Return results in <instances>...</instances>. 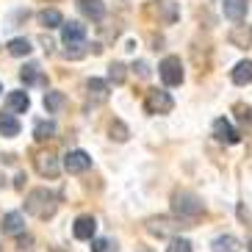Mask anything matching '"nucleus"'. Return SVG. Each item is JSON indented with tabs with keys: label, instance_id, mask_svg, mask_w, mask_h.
<instances>
[{
	"label": "nucleus",
	"instance_id": "1a4fd4ad",
	"mask_svg": "<svg viewBox=\"0 0 252 252\" xmlns=\"http://www.w3.org/2000/svg\"><path fill=\"white\" fill-rule=\"evenodd\" d=\"M94 233H97V219L92 214H83L75 219L72 224V236L78 241H94Z\"/></svg>",
	"mask_w": 252,
	"mask_h": 252
},
{
	"label": "nucleus",
	"instance_id": "dca6fc26",
	"mask_svg": "<svg viewBox=\"0 0 252 252\" xmlns=\"http://www.w3.org/2000/svg\"><path fill=\"white\" fill-rule=\"evenodd\" d=\"M89 50L97 56V53H103V47H100V45H86V42H72V45L64 47V53H61V56H64V59H69V61H78V59H83Z\"/></svg>",
	"mask_w": 252,
	"mask_h": 252
},
{
	"label": "nucleus",
	"instance_id": "e433bc0d",
	"mask_svg": "<svg viewBox=\"0 0 252 252\" xmlns=\"http://www.w3.org/2000/svg\"><path fill=\"white\" fill-rule=\"evenodd\" d=\"M3 186H6V178H3V172H0V189H3Z\"/></svg>",
	"mask_w": 252,
	"mask_h": 252
},
{
	"label": "nucleus",
	"instance_id": "58836bf2",
	"mask_svg": "<svg viewBox=\"0 0 252 252\" xmlns=\"http://www.w3.org/2000/svg\"><path fill=\"white\" fill-rule=\"evenodd\" d=\"M250 252H252V241H250Z\"/></svg>",
	"mask_w": 252,
	"mask_h": 252
},
{
	"label": "nucleus",
	"instance_id": "4468645a",
	"mask_svg": "<svg viewBox=\"0 0 252 252\" xmlns=\"http://www.w3.org/2000/svg\"><path fill=\"white\" fill-rule=\"evenodd\" d=\"M222 11L230 23H241L247 17V11H250V0H224Z\"/></svg>",
	"mask_w": 252,
	"mask_h": 252
},
{
	"label": "nucleus",
	"instance_id": "412c9836",
	"mask_svg": "<svg viewBox=\"0 0 252 252\" xmlns=\"http://www.w3.org/2000/svg\"><path fill=\"white\" fill-rule=\"evenodd\" d=\"M39 23H42V28L53 31V28H64V17H61L59 8H45V11H39Z\"/></svg>",
	"mask_w": 252,
	"mask_h": 252
},
{
	"label": "nucleus",
	"instance_id": "f03ea898",
	"mask_svg": "<svg viewBox=\"0 0 252 252\" xmlns=\"http://www.w3.org/2000/svg\"><path fill=\"white\" fill-rule=\"evenodd\" d=\"M25 211L36 219H50L59 211V194L50 189H31L25 197Z\"/></svg>",
	"mask_w": 252,
	"mask_h": 252
},
{
	"label": "nucleus",
	"instance_id": "6e6552de",
	"mask_svg": "<svg viewBox=\"0 0 252 252\" xmlns=\"http://www.w3.org/2000/svg\"><path fill=\"white\" fill-rule=\"evenodd\" d=\"M64 169L69 175H81V172L92 169V156L86 150H69L67 156H64Z\"/></svg>",
	"mask_w": 252,
	"mask_h": 252
},
{
	"label": "nucleus",
	"instance_id": "b1692460",
	"mask_svg": "<svg viewBox=\"0 0 252 252\" xmlns=\"http://www.w3.org/2000/svg\"><path fill=\"white\" fill-rule=\"evenodd\" d=\"M6 50L11 53L14 59H25V56H31V50H33V47H31V42H28L25 36H14V39L6 45Z\"/></svg>",
	"mask_w": 252,
	"mask_h": 252
},
{
	"label": "nucleus",
	"instance_id": "20e7f679",
	"mask_svg": "<svg viewBox=\"0 0 252 252\" xmlns=\"http://www.w3.org/2000/svg\"><path fill=\"white\" fill-rule=\"evenodd\" d=\"M172 108H175V100H172L169 92L150 89L147 94H144V111L153 114V117H158V114H169Z\"/></svg>",
	"mask_w": 252,
	"mask_h": 252
},
{
	"label": "nucleus",
	"instance_id": "4c0bfd02",
	"mask_svg": "<svg viewBox=\"0 0 252 252\" xmlns=\"http://www.w3.org/2000/svg\"><path fill=\"white\" fill-rule=\"evenodd\" d=\"M0 94H3V83H0Z\"/></svg>",
	"mask_w": 252,
	"mask_h": 252
},
{
	"label": "nucleus",
	"instance_id": "f257e3e1",
	"mask_svg": "<svg viewBox=\"0 0 252 252\" xmlns=\"http://www.w3.org/2000/svg\"><path fill=\"white\" fill-rule=\"evenodd\" d=\"M169 202H172V214L178 216L180 222H197V219L205 214V202H202L194 191H189V189L172 191Z\"/></svg>",
	"mask_w": 252,
	"mask_h": 252
},
{
	"label": "nucleus",
	"instance_id": "ddd939ff",
	"mask_svg": "<svg viewBox=\"0 0 252 252\" xmlns=\"http://www.w3.org/2000/svg\"><path fill=\"white\" fill-rule=\"evenodd\" d=\"M61 42H64V45H72V42H86V25L78 23V20L64 23V28H61Z\"/></svg>",
	"mask_w": 252,
	"mask_h": 252
},
{
	"label": "nucleus",
	"instance_id": "4be33fe9",
	"mask_svg": "<svg viewBox=\"0 0 252 252\" xmlns=\"http://www.w3.org/2000/svg\"><path fill=\"white\" fill-rule=\"evenodd\" d=\"M20 81L25 83V86H33V83H39V86H45V78L39 75V64L36 61H28L23 69H20Z\"/></svg>",
	"mask_w": 252,
	"mask_h": 252
},
{
	"label": "nucleus",
	"instance_id": "a878e982",
	"mask_svg": "<svg viewBox=\"0 0 252 252\" xmlns=\"http://www.w3.org/2000/svg\"><path fill=\"white\" fill-rule=\"evenodd\" d=\"M108 136L122 144V141L130 139V130H127V125L122 122V119H111V125H108Z\"/></svg>",
	"mask_w": 252,
	"mask_h": 252
},
{
	"label": "nucleus",
	"instance_id": "423d86ee",
	"mask_svg": "<svg viewBox=\"0 0 252 252\" xmlns=\"http://www.w3.org/2000/svg\"><path fill=\"white\" fill-rule=\"evenodd\" d=\"M33 169L42 175V178H59L61 172V161L56 153H50V150H39V153H33Z\"/></svg>",
	"mask_w": 252,
	"mask_h": 252
},
{
	"label": "nucleus",
	"instance_id": "ea45409f",
	"mask_svg": "<svg viewBox=\"0 0 252 252\" xmlns=\"http://www.w3.org/2000/svg\"><path fill=\"white\" fill-rule=\"evenodd\" d=\"M0 252H3V250H0Z\"/></svg>",
	"mask_w": 252,
	"mask_h": 252
},
{
	"label": "nucleus",
	"instance_id": "473e14b6",
	"mask_svg": "<svg viewBox=\"0 0 252 252\" xmlns=\"http://www.w3.org/2000/svg\"><path fill=\"white\" fill-rule=\"evenodd\" d=\"M31 244H33L31 236H17V247H20V250H31Z\"/></svg>",
	"mask_w": 252,
	"mask_h": 252
},
{
	"label": "nucleus",
	"instance_id": "bb28decb",
	"mask_svg": "<svg viewBox=\"0 0 252 252\" xmlns=\"http://www.w3.org/2000/svg\"><path fill=\"white\" fill-rule=\"evenodd\" d=\"M125 78H127V67L122 61H114L111 67H108V83L119 86V83H125Z\"/></svg>",
	"mask_w": 252,
	"mask_h": 252
},
{
	"label": "nucleus",
	"instance_id": "9b49d317",
	"mask_svg": "<svg viewBox=\"0 0 252 252\" xmlns=\"http://www.w3.org/2000/svg\"><path fill=\"white\" fill-rule=\"evenodd\" d=\"M0 230H3V236H23L25 216L20 214V211H8V214H3V219H0Z\"/></svg>",
	"mask_w": 252,
	"mask_h": 252
},
{
	"label": "nucleus",
	"instance_id": "c9c22d12",
	"mask_svg": "<svg viewBox=\"0 0 252 252\" xmlns=\"http://www.w3.org/2000/svg\"><path fill=\"white\" fill-rule=\"evenodd\" d=\"M136 252H153V250H150V247H139Z\"/></svg>",
	"mask_w": 252,
	"mask_h": 252
},
{
	"label": "nucleus",
	"instance_id": "2f4dec72",
	"mask_svg": "<svg viewBox=\"0 0 252 252\" xmlns=\"http://www.w3.org/2000/svg\"><path fill=\"white\" fill-rule=\"evenodd\" d=\"M133 72L139 75V78H150V64H147V61H136Z\"/></svg>",
	"mask_w": 252,
	"mask_h": 252
},
{
	"label": "nucleus",
	"instance_id": "0eeeda50",
	"mask_svg": "<svg viewBox=\"0 0 252 252\" xmlns=\"http://www.w3.org/2000/svg\"><path fill=\"white\" fill-rule=\"evenodd\" d=\"M108 94H111V83L108 81H103V78H89V81H86V103H89L92 108L103 105L105 100H108Z\"/></svg>",
	"mask_w": 252,
	"mask_h": 252
},
{
	"label": "nucleus",
	"instance_id": "2eb2a0df",
	"mask_svg": "<svg viewBox=\"0 0 252 252\" xmlns=\"http://www.w3.org/2000/svg\"><path fill=\"white\" fill-rule=\"evenodd\" d=\"M6 103H8V111H11V114H28V108H31V97H28V92L17 89V92H8Z\"/></svg>",
	"mask_w": 252,
	"mask_h": 252
},
{
	"label": "nucleus",
	"instance_id": "6ab92c4d",
	"mask_svg": "<svg viewBox=\"0 0 252 252\" xmlns=\"http://www.w3.org/2000/svg\"><path fill=\"white\" fill-rule=\"evenodd\" d=\"M227 39H230V45H236V47H241V50H247V47H250V42H252V28H250V25H236V28L227 33Z\"/></svg>",
	"mask_w": 252,
	"mask_h": 252
},
{
	"label": "nucleus",
	"instance_id": "5701e85b",
	"mask_svg": "<svg viewBox=\"0 0 252 252\" xmlns=\"http://www.w3.org/2000/svg\"><path fill=\"white\" fill-rule=\"evenodd\" d=\"M64 105H67V94H64V92L50 89V92L45 94V111H47V114H59Z\"/></svg>",
	"mask_w": 252,
	"mask_h": 252
},
{
	"label": "nucleus",
	"instance_id": "a211bd4d",
	"mask_svg": "<svg viewBox=\"0 0 252 252\" xmlns=\"http://www.w3.org/2000/svg\"><path fill=\"white\" fill-rule=\"evenodd\" d=\"M238 250H241V241H238L236 236H230V233L216 236L214 241H211V252H238Z\"/></svg>",
	"mask_w": 252,
	"mask_h": 252
},
{
	"label": "nucleus",
	"instance_id": "f704fd0d",
	"mask_svg": "<svg viewBox=\"0 0 252 252\" xmlns=\"http://www.w3.org/2000/svg\"><path fill=\"white\" fill-rule=\"evenodd\" d=\"M42 45H45V50H47V53L53 50V42H50V39H47V36H42Z\"/></svg>",
	"mask_w": 252,
	"mask_h": 252
},
{
	"label": "nucleus",
	"instance_id": "72a5a7b5",
	"mask_svg": "<svg viewBox=\"0 0 252 252\" xmlns=\"http://www.w3.org/2000/svg\"><path fill=\"white\" fill-rule=\"evenodd\" d=\"M25 180H28V178H25V172H20V175L14 178V186H17V189H23V186H25Z\"/></svg>",
	"mask_w": 252,
	"mask_h": 252
},
{
	"label": "nucleus",
	"instance_id": "aec40b11",
	"mask_svg": "<svg viewBox=\"0 0 252 252\" xmlns=\"http://www.w3.org/2000/svg\"><path fill=\"white\" fill-rule=\"evenodd\" d=\"M20 130H23V125H20V119L14 114L0 111V133L6 136V139H14V136H20Z\"/></svg>",
	"mask_w": 252,
	"mask_h": 252
},
{
	"label": "nucleus",
	"instance_id": "9d476101",
	"mask_svg": "<svg viewBox=\"0 0 252 252\" xmlns=\"http://www.w3.org/2000/svg\"><path fill=\"white\" fill-rule=\"evenodd\" d=\"M214 136L222 141V144H238V141H241V133H238L236 127H233V122L224 119V117L214 119Z\"/></svg>",
	"mask_w": 252,
	"mask_h": 252
},
{
	"label": "nucleus",
	"instance_id": "393cba45",
	"mask_svg": "<svg viewBox=\"0 0 252 252\" xmlns=\"http://www.w3.org/2000/svg\"><path fill=\"white\" fill-rule=\"evenodd\" d=\"M56 130H59V127H56L53 119H42V122L33 125V139H36V141H47V139L56 136Z\"/></svg>",
	"mask_w": 252,
	"mask_h": 252
},
{
	"label": "nucleus",
	"instance_id": "f3484780",
	"mask_svg": "<svg viewBox=\"0 0 252 252\" xmlns=\"http://www.w3.org/2000/svg\"><path fill=\"white\" fill-rule=\"evenodd\" d=\"M230 81L236 83V86H247V83H252V61L250 59L238 61L236 67L230 69Z\"/></svg>",
	"mask_w": 252,
	"mask_h": 252
},
{
	"label": "nucleus",
	"instance_id": "cd10ccee",
	"mask_svg": "<svg viewBox=\"0 0 252 252\" xmlns=\"http://www.w3.org/2000/svg\"><path fill=\"white\" fill-rule=\"evenodd\" d=\"M158 14H161L163 23H175L180 17V8H178V3H158Z\"/></svg>",
	"mask_w": 252,
	"mask_h": 252
},
{
	"label": "nucleus",
	"instance_id": "7ed1b4c3",
	"mask_svg": "<svg viewBox=\"0 0 252 252\" xmlns=\"http://www.w3.org/2000/svg\"><path fill=\"white\" fill-rule=\"evenodd\" d=\"M180 227H189L186 222H180L178 216H150V219H144V230H147L150 236L156 238H175L180 233Z\"/></svg>",
	"mask_w": 252,
	"mask_h": 252
},
{
	"label": "nucleus",
	"instance_id": "39448f33",
	"mask_svg": "<svg viewBox=\"0 0 252 252\" xmlns=\"http://www.w3.org/2000/svg\"><path fill=\"white\" fill-rule=\"evenodd\" d=\"M158 75H161V81L166 83V86H180L183 78H186L183 61H180L178 56H166V59H161V64H158Z\"/></svg>",
	"mask_w": 252,
	"mask_h": 252
},
{
	"label": "nucleus",
	"instance_id": "c756f323",
	"mask_svg": "<svg viewBox=\"0 0 252 252\" xmlns=\"http://www.w3.org/2000/svg\"><path fill=\"white\" fill-rule=\"evenodd\" d=\"M166 252H191V241L189 238H172Z\"/></svg>",
	"mask_w": 252,
	"mask_h": 252
},
{
	"label": "nucleus",
	"instance_id": "c85d7f7f",
	"mask_svg": "<svg viewBox=\"0 0 252 252\" xmlns=\"http://www.w3.org/2000/svg\"><path fill=\"white\" fill-rule=\"evenodd\" d=\"M92 252H117V241L114 238H94L92 241Z\"/></svg>",
	"mask_w": 252,
	"mask_h": 252
},
{
	"label": "nucleus",
	"instance_id": "7c9ffc66",
	"mask_svg": "<svg viewBox=\"0 0 252 252\" xmlns=\"http://www.w3.org/2000/svg\"><path fill=\"white\" fill-rule=\"evenodd\" d=\"M236 114H238V122L247 127H252V105H236Z\"/></svg>",
	"mask_w": 252,
	"mask_h": 252
},
{
	"label": "nucleus",
	"instance_id": "f8f14e48",
	"mask_svg": "<svg viewBox=\"0 0 252 252\" xmlns=\"http://www.w3.org/2000/svg\"><path fill=\"white\" fill-rule=\"evenodd\" d=\"M78 11L89 17L92 23H103L105 20V3L103 0H78Z\"/></svg>",
	"mask_w": 252,
	"mask_h": 252
}]
</instances>
